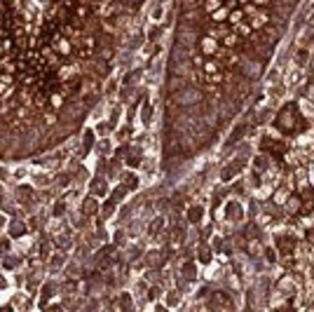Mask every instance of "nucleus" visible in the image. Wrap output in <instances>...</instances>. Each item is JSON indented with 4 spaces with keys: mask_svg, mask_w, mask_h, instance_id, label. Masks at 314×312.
Returning a JSON list of instances; mask_svg holds the SVG:
<instances>
[{
    "mask_svg": "<svg viewBox=\"0 0 314 312\" xmlns=\"http://www.w3.org/2000/svg\"><path fill=\"white\" fill-rule=\"evenodd\" d=\"M305 117L300 113L298 104H284L274 115V129L284 134L286 139H296L300 132H305Z\"/></svg>",
    "mask_w": 314,
    "mask_h": 312,
    "instance_id": "f257e3e1",
    "label": "nucleus"
},
{
    "mask_svg": "<svg viewBox=\"0 0 314 312\" xmlns=\"http://www.w3.org/2000/svg\"><path fill=\"white\" fill-rule=\"evenodd\" d=\"M202 101H204V92H202L199 87H195V85H188V87L174 92L169 104H171V106H176V108H180V110H185V108L199 106Z\"/></svg>",
    "mask_w": 314,
    "mask_h": 312,
    "instance_id": "f03ea898",
    "label": "nucleus"
},
{
    "mask_svg": "<svg viewBox=\"0 0 314 312\" xmlns=\"http://www.w3.org/2000/svg\"><path fill=\"white\" fill-rule=\"evenodd\" d=\"M277 132V129H274ZM261 148H263V153H268L269 157H277V160H281L284 155L288 153V143H286V136L281 134L279 136V132L277 134H265L261 139Z\"/></svg>",
    "mask_w": 314,
    "mask_h": 312,
    "instance_id": "7ed1b4c3",
    "label": "nucleus"
},
{
    "mask_svg": "<svg viewBox=\"0 0 314 312\" xmlns=\"http://www.w3.org/2000/svg\"><path fill=\"white\" fill-rule=\"evenodd\" d=\"M199 40V33H197V26L190 24V21H180L179 31H176V45L185 47L190 54L195 52V45Z\"/></svg>",
    "mask_w": 314,
    "mask_h": 312,
    "instance_id": "20e7f679",
    "label": "nucleus"
},
{
    "mask_svg": "<svg viewBox=\"0 0 314 312\" xmlns=\"http://www.w3.org/2000/svg\"><path fill=\"white\" fill-rule=\"evenodd\" d=\"M277 291H281L284 296L293 298V296L300 294V284H298L296 272H288V275H281L277 279Z\"/></svg>",
    "mask_w": 314,
    "mask_h": 312,
    "instance_id": "39448f33",
    "label": "nucleus"
},
{
    "mask_svg": "<svg viewBox=\"0 0 314 312\" xmlns=\"http://www.w3.org/2000/svg\"><path fill=\"white\" fill-rule=\"evenodd\" d=\"M303 78H305V73H303V66L293 61V66H291V68L284 73V85H286L288 89H293V87H298V85L303 82Z\"/></svg>",
    "mask_w": 314,
    "mask_h": 312,
    "instance_id": "423d86ee",
    "label": "nucleus"
},
{
    "mask_svg": "<svg viewBox=\"0 0 314 312\" xmlns=\"http://www.w3.org/2000/svg\"><path fill=\"white\" fill-rule=\"evenodd\" d=\"M209 305H211V308H218V310H230L234 303H232V298H230L227 291H216V294H211V298H209Z\"/></svg>",
    "mask_w": 314,
    "mask_h": 312,
    "instance_id": "0eeeda50",
    "label": "nucleus"
},
{
    "mask_svg": "<svg viewBox=\"0 0 314 312\" xmlns=\"http://www.w3.org/2000/svg\"><path fill=\"white\" fill-rule=\"evenodd\" d=\"M197 47H199V52L204 54V56H214V54L218 52L221 43H218L216 38H211V36L207 33L204 38H199V40H197Z\"/></svg>",
    "mask_w": 314,
    "mask_h": 312,
    "instance_id": "6e6552de",
    "label": "nucleus"
},
{
    "mask_svg": "<svg viewBox=\"0 0 314 312\" xmlns=\"http://www.w3.org/2000/svg\"><path fill=\"white\" fill-rule=\"evenodd\" d=\"M284 211H286L288 218H293V216H300V211H303V197L300 195H288V200L284 202Z\"/></svg>",
    "mask_w": 314,
    "mask_h": 312,
    "instance_id": "1a4fd4ad",
    "label": "nucleus"
},
{
    "mask_svg": "<svg viewBox=\"0 0 314 312\" xmlns=\"http://www.w3.org/2000/svg\"><path fill=\"white\" fill-rule=\"evenodd\" d=\"M246 21L251 24V28L253 31H261L263 26H268L269 24V12H265V9H258L256 14H251V17H246Z\"/></svg>",
    "mask_w": 314,
    "mask_h": 312,
    "instance_id": "9d476101",
    "label": "nucleus"
},
{
    "mask_svg": "<svg viewBox=\"0 0 314 312\" xmlns=\"http://www.w3.org/2000/svg\"><path fill=\"white\" fill-rule=\"evenodd\" d=\"M54 40H56V45L52 47L54 52H56V54H61V56H71V54H73V43L68 40V38L54 36Z\"/></svg>",
    "mask_w": 314,
    "mask_h": 312,
    "instance_id": "9b49d317",
    "label": "nucleus"
},
{
    "mask_svg": "<svg viewBox=\"0 0 314 312\" xmlns=\"http://www.w3.org/2000/svg\"><path fill=\"white\" fill-rule=\"evenodd\" d=\"M80 211H82V216H87V218L96 214V211H99V200H96V195H90L87 200H82Z\"/></svg>",
    "mask_w": 314,
    "mask_h": 312,
    "instance_id": "f8f14e48",
    "label": "nucleus"
},
{
    "mask_svg": "<svg viewBox=\"0 0 314 312\" xmlns=\"http://www.w3.org/2000/svg\"><path fill=\"white\" fill-rule=\"evenodd\" d=\"M190 73H192V59L171 63V75H183V78H190Z\"/></svg>",
    "mask_w": 314,
    "mask_h": 312,
    "instance_id": "ddd939ff",
    "label": "nucleus"
},
{
    "mask_svg": "<svg viewBox=\"0 0 314 312\" xmlns=\"http://www.w3.org/2000/svg\"><path fill=\"white\" fill-rule=\"evenodd\" d=\"M190 85V78H183V75H169V82H167V87H169V94L174 92H179V89L188 87Z\"/></svg>",
    "mask_w": 314,
    "mask_h": 312,
    "instance_id": "4468645a",
    "label": "nucleus"
},
{
    "mask_svg": "<svg viewBox=\"0 0 314 312\" xmlns=\"http://www.w3.org/2000/svg\"><path fill=\"white\" fill-rule=\"evenodd\" d=\"M221 45H223V47H230V50H237V47H242L244 45V38L239 36L237 31H230V33L221 40Z\"/></svg>",
    "mask_w": 314,
    "mask_h": 312,
    "instance_id": "2eb2a0df",
    "label": "nucleus"
},
{
    "mask_svg": "<svg viewBox=\"0 0 314 312\" xmlns=\"http://www.w3.org/2000/svg\"><path fill=\"white\" fill-rule=\"evenodd\" d=\"M90 190H91V195H96V197H103V195H108V183H106V178L103 176H99V178H94L90 183Z\"/></svg>",
    "mask_w": 314,
    "mask_h": 312,
    "instance_id": "dca6fc26",
    "label": "nucleus"
},
{
    "mask_svg": "<svg viewBox=\"0 0 314 312\" xmlns=\"http://www.w3.org/2000/svg\"><path fill=\"white\" fill-rule=\"evenodd\" d=\"M162 263H164V254H162V251H157V249H153V251H148V254H145V265L148 267H160Z\"/></svg>",
    "mask_w": 314,
    "mask_h": 312,
    "instance_id": "f3484780",
    "label": "nucleus"
},
{
    "mask_svg": "<svg viewBox=\"0 0 314 312\" xmlns=\"http://www.w3.org/2000/svg\"><path fill=\"white\" fill-rule=\"evenodd\" d=\"M24 235H26V223H21L19 218H12L7 237H24Z\"/></svg>",
    "mask_w": 314,
    "mask_h": 312,
    "instance_id": "a211bd4d",
    "label": "nucleus"
},
{
    "mask_svg": "<svg viewBox=\"0 0 314 312\" xmlns=\"http://www.w3.org/2000/svg\"><path fill=\"white\" fill-rule=\"evenodd\" d=\"M227 33H230V28L225 26V21H223V24H214V26L209 28V36L216 38V40H223Z\"/></svg>",
    "mask_w": 314,
    "mask_h": 312,
    "instance_id": "6ab92c4d",
    "label": "nucleus"
},
{
    "mask_svg": "<svg viewBox=\"0 0 314 312\" xmlns=\"http://www.w3.org/2000/svg\"><path fill=\"white\" fill-rule=\"evenodd\" d=\"M227 17H230V9L225 7V2L221 5V7L216 9V12H211V19H214V24H223V21H227Z\"/></svg>",
    "mask_w": 314,
    "mask_h": 312,
    "instance_id": "aec40b11",
    "label": "nucleus"
},
{
    "mask_svg": "<svg viewBox=\"0 0 314 312\" xmlns=\"http://www.w3.org/2000/svg\"><path fill=\"white\" fill-rule=\"evenodd\" d=\"M202 214H204V209H202L199 205H192L188 209V221L190 223H199V221H202Z\"/></svg>",
    "mask_w": 314,
    "mask_h": 312,
    "instance_id": "412c9836",
    "label": "nucleus"
},
{
    "mask_svg": "<svg viewBox=\"0 0 314 312\" xmlns=\"http://www.w3.org/2000/svg\"><path fill=\"white\" fill-rule=\"evenodd\" d=\"M237 33H239V36H242L244 40H246V38H251V33H253L251 24H249L246 19H244V21H239V24H237Z\"/></svg>",
    "mask_w": 314,
    "mask_h": 312,
    "instance_id": "4be33fe9",
    "label": "nucleus"
},
{
    "mask_svg": "<svg viewBox=\"0 0 314 312\" xmlns=\"http://www.w3.org/2000/svg\"><path fill=\"white\" fill-rule=\"evenodd\" d=\"M138 178H136V174H125V181H122V186L127 188V190H136L138 188V183H136Z\"/></svg>",
    "mask_w": 314,
    "mask_h": 312,
    "instance_id": "5701e85b",
    "label": "nucleus"
},
{
    "mask_svg": "<svg viewBox=\"0 0 314 312\" xmlns=\"http://www.w3.org/2000/svg\"><path fill=\"white\" fill-rule=\"evenodd\" d=\"M244 9H232V12H230V17H227V21H230V24H232V26H237V24H239V21H244Z\"/></svg>",
    "mask_w": 314,
    "mask_h": 312,
    "instance_id": "b1692460",
    "label": "nucleus"
},
{
    "mask_svg": "<svg viewBox=\"0 0 314 312\" xmlns=\"http://www.w3.org/2000/svg\"><path fill=\"white\" fill-rule=\"evenodd\" d=\"M127 195V188L125 186H120V188H115L113 190V195H110V202H115V205H120L122 202V197Z\"/></svg>",
    "mask_w": 314,
    "mask_h": 312,
    "instance_id": "393cba45",
    "label": "nucleus"
},
{
    "mask_svg": "<svg viewBox=\"0 0 314 312\" xmlns=\"http://www.w3.org/2000/svg\"><path fill=\"white\" fill-rule=\"evenodd\" d=\"M52 244H49V242H47V244L45 242H40V259L43 260H49V256H52Z\"/></svg>",
    "mask_w": 314,
    "mask_h": 312,
    "instance_id": "a878e982",
    "label": "nucleus"
},
{
    "mask_svg": "<svg viewBox=\"0 0 314 312\" xmlns=\"http://www.w3.org/2000/svg\"><path fill=\"white\" fill-rule=\"evenodd\" d=\"M180 303V291L179 289H171L167 294V305H179Z\"/></svg>",
    "mask_w": 314,
    "mask_h": 312,
    "instance_id": "bb28decb",
    "label": "nucleus"
},
{
    "mask_svg": "<svg viewBox=\"0 0 314 312\" xmlns=\"http://www.w3.org/2000/svg\"><path fill=\"white\" fill-rule=\"evenodd\" d=\"M49 104H52L54 110H61V108H63V94H61V92H59V94H54V97L49 99Z\"/></svg>",
    "mask_w": 314,
    "mask_h": 312,
    "instance_id": "cd10ccee",
    "label": "nucleus"
},
{
    "mask_svg": "<svg viewBox=\"0 0 314 312\" xmlns=\"http://www.w3.org/2000/svg\"><path fill=\"white\" fill-rule=\"evenodd\" d=\"M303 97H307L310 101H314V82H310V85H305V92H303Z\"/></svg>",
    "mask_w": 314,
    "mask_h": 312,
    "instance_id": "c85d7f7f",
    "label": "nucleus"
},
{
    "mask_svg": "<svg viewBox=\"0 0 314 312\" xmlns=\"http://www.w3.org/2000/svg\"><path fill=\"white\" fill-rule=\"evenodd\" d=\"M19 263H21V260H19V259H12V254H9V259L2 260V265H5V267H17Z\"/></svg>",
    "mask_w": 314,
    "mask_h": 312,
    "instance_id": "c756f323",
    "label": "nucleus"
},
{
    "mask_svg": "<svg viewBox=\"0 0 314 312\" xmlns=\"http://www.w3.org/2000/svg\"><path fill=\"white\" fill-rule=\"evenodd\" d=\"M162 36V28L157 26V28H150V33H148V40L150 43H155V38H160Z\"/></svg>",
    "mask_w": 314,
    "mask_h": 312,
    "instance_id": "7c9ffc66",
    "label": "nucleus"
},
{
    "mask_svg": "<svg viewBox=\"0 0 314 312\" xmlns=\"http://www.w3.org/2000/svg\"><path fill=\"white\" fill-rule=\"evenodd\" d=\"M162 12H164V9H162V5H157V7L153 9V21H160V19H162Z\"/></svg>",
    "mask_w": 314,
    "mask_h": 312,
    "instance_id": "2f4dec72",
    "label": "nucleus"
},
{
    "mask_svg": "<svg viewBox=\"0 0 314 312\" xmlns=\"http://www.w3.org/2000/svg\"><path fill=\"white\" fill-rule=\"evenodd\" d=\"M307 263H310V265H314V242H312V247L307 249Z\"/></svg>",
    "mask_w": 314,
    "mask_h": 312,
    "instance_id": "473e14b6",
    "label": "nucleus"
},
{
    "mask_svg": "<svg viewBox=\"0 0 314 312\" xmlns=\"http://www.w3.org/2000/svg\"><path fill=\"white\" fill-rule=\"evenodd\" d=\"M253 5H258V7H268V5H272L274 0H251Z\"/></svg>",
    "mask_w": 314,
    "mask_h": 312,
    "instance_id": "72a5a7b5",
    "label": "nucleus"
},
{
    "mask_svg": "<svg viewBox=\"0 0 314 312\" xmlns=\"http://www.w3.org/2000/svg\"><path fill=\"white\" fill-rule=\"evenodd\" d=\"M307 178H312V188H314V164H310V169H307Z\"/></svg>",
    "mask_w": 314,
    "mask_h": 312,
    "instance_id": "f704fd0d",
    "label": "nucleus"
},
{
    "mask_svg": "<svg viewBox=\"0 0 314 312\" xmlns=\"http://www.w3.org/2000/svg\"><path fill=\"white\" fill-rule=\"evenodd\" d=\"M2 136H5V125H2V117H0V141H2Z\"/></svg>",
    "mask_w": 314,
    "mask_h": 312,
    "instance_id": "c9c22d12",
    "label": "nucleus"
},
{
    "mask_svg": "<svg viewBox=\"0 0 314 312\" xmlns=\"http://www.w3.org/2000/svg\"><path fill=\"white\" fill-rule=\"evenodd\" d=\"M0 286H5V279H2V277H0Z\"/></svg>",
    "mask_w": 314,
    "mask_h": 312,
    "instance_id": "e433bc0d",
    "label": "nucleus"
},
{
    "mask_svg": "<svg viewBox=\"0 0 314 312\" xmlns=\"http://www.w3.org/2000/svg\"><path fill=\"white\" fill-rule=\"evenodd\" d=\"M312 282H314V272H312Z\"/></svg>",
    "mask_w": 314,
    "mask_h": 312,
    "instance_id": "4c0bfd02",
    "label": "nucleus"
},
{
    "mask_svg": "<svg viewBox=\"0 0 314 312\" xmlns=\"http://www.w3.org/2000/svg\"><path fill=\"white\" fill-rule=\"evenodd\" d=\"M0 21H2V14H0Z\"/></svg>",
    "mask_w": 314,
    "mask_h": 312,
    "instance_id": "58836bf2",
    "label": "nucleus"
},
{
    "mask_svg": "<svg viewBox=\"0 0 314 312\" xmlns=\"http://www.w3.org/2000/svg\"><path fill=\"white\" fill-rule=\"evenodd\" d=\"M0 200H2V195H0Z\"/></svg>",
    "mask_w": 314,
    "mask_h": 312,
    "instance_id": "ea45409f",
    "label": "nucleus"
},
{
    "mask_svg": "<svg viewBox=\"0 0 314 312\" xmlns=\"http://www.w3.org/2000/svg\"><path fill=\"white\" fill-rule=\"evenodd\" d=\"M0 54H2V52H0Z\"/></svg>",
    "mask_w": 314,
    "mask_h": 312,
    "instance_id": "a19ab883",
    "label": "nucleus"
},
{
    "mask_svg": "<svg viewBox=\"0 0 314 312\" xmlns=\"http://www.w3.org/2000/svg\"><path fill=\"white\" fill-rule=\"evenodd\" d=\"M312 305H314V303H312Z\"/></svg>",
    "mask_w": 314,
    "mask_h": 312,
    "instance_id": "79ce46f5",
    "label": "nucleus"
}]
</instances>
